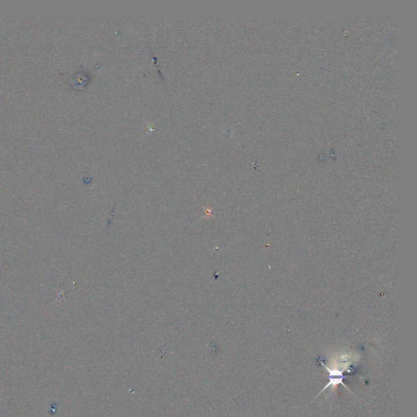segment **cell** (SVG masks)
<instances>
[{
    "label": "cell",
    "instance_id": "obj_1",
    "mask_svg": "<svg viewBox=\"0 0 417 417\" xmlns=\"http://www.w3.org/2000/svg\"><path fill=\"white\" fill-rule=\"evenodd\" d=\"M322 365H323V367H324L325 369L329 371V382L328 383V384H326V385L324 386V389H322L321 392H320L319 394H322L325 389H328V388L330 386L334 387L336 389L337 386H338V384H342L343 386L346 388L349 391L351 392L350 391V389H349V388H348V387L346 386L344 383H343L344 376H343V373L341 371L338 370V369H329V368H328L326 365H324V364H322Z\"/></svg>",
    "mask_w": 417,
    "mask_h": 417
}]
</instances>
